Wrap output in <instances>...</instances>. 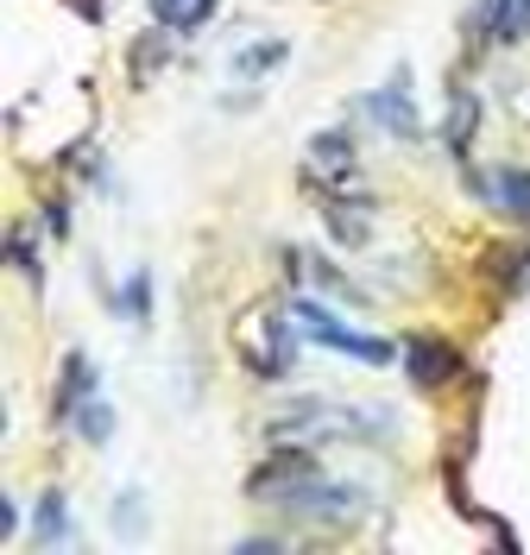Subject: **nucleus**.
I'll list each match as a JSON object with an SVG mask.
<instances>
[{
    "label": "nucleus",
    "mask_w": 530,
    "mask_h": 555,
    "mask_svg": "<svg viewBox=\"0 0 530 555\" xmlns=\"http://www.w3.org/2000/svg\"><path fill=\"white\" fill-rule=\"evenodd\" d=\"M290 322H297V335L303 341H316V347H335V353H353L360 366H391V353L398 347L391 341H379V335H360V328H341L335 322V310H322L316 297H290Z\"/></svg>",
    "instance_id": "1"
},
{
    "label": "nucleus",
    "mask_w": 530,
    "mask_h": 555,
    "mask_svg": "<svg viewBox=\"0 0 530 555\" xmlns=\"http://www.w3.org/2000/svg\"><path fill=\"white\" fill-rule=\"evenodd\" d=\"M272 505H284L290 518H316V524H341V518H360L366 512V492L360 486H341L328 480V474H310V480L284 486Z\"/></svg>",
    "instance_id": "2"
},
{
    "label": "nucleus",
    "mask_w": 530,
    "mask_h": 555,
    "mask_svg": "<svg viewBox=\"0 0 530 555\" xmlns=\"http://www.w3.org/2000/svg\"><path fill=\"white\" fill-rule=\"evenodd\" d=\"M303 177H310L316 190H348L353 177H360L348 127H328V133H316L310 145H303Z\"/></svg>",
    "instance_id": "3"
},
{
    "label": "nucleus",
    "mask_w": 530,
    "mask_h": 555,
    "mask_svg": "<svg viewBox=\"0 0 530 555\" xmlns=\"http://www.w3.org/2000/svg\"><path fill=\"white\" fill-rule=\"evenodd\" d=\"M360 107H366V120L386 127L391 139H417V102H411V76H404V69L391 76L386 89H373Z\"/></svg>",
    "instance_id": "4"
},
{
    "label": "nucleus",
    "mask_w": 530,
    "mask_h": 555,
    "mask_svg": "<svg viewBox=\"0 0 530 555\" xmlns=\"http://www.w3.org/2000/svg\"><path fill=\"white\" fill-rule=\"evenodd\" d=\"M310 474H322L316 449H279V454H272V461H266V467H259V474L247 480V492H253V499H266V505H272V499L284 492V486L310 480Z\"/></svg>",
    "instance_id": "5"
},
{
    "label": "nucleus",
    "mask_w": 530,
    "mask_h": 555,
    "mask_svg": "<svg viewBox=\"0 0 530 555\" xmlns=\"http://www.w3.org/2000/svg\"><path fill=\"white\" fill-rule=\"evenodd\" d=\"M404 366H411V385H424V391H442L449 379H461V353L449 341H429V335L404 341Z\"/></svg>",
    "instance_id": "6"
},
{
    "label": "nucleus",
    "mask_w": 530,
    "mask_h": 555,
    "mask_svg": "<svg viewBox=\"0 0 530 555\" xmlns=\"http://www.w3.org/2000/svg\"><path fill=\"white\" fill-rule=\"evenodd\" d=\"M474 38L480 44H512L530 33V0H474Z\"/></svg>",
    "instance_id": "7"
},
{
    "label": "nucleus",
    "mask_w": 530,
    "mask_h": 555,
    "mask_svg": "<svg viewBox=\"0 0 530 555\" xmlns=\"http://www.w3.org/2000/svg\"><path fill=\"white\" fill-rule=\"evenodd\" d=\"M353 208H366V203H353L348 190H322V221L335 228V241L341 246H366V215H353Z\"/></svg>",
    "instance_id": "8"
},
{
    "label": "nucleus",
    "mask_w": 530,
    "mask_h": 555,
    "mask_svg": "<svg viewBox=\"0 0 530 555\" xmlns=\"http://www.w3.org/2000/svg\"><path fill=\"white\" fill-rule=\"evenodd\" d=\"M487 196H493V208H505V215H518V221H530V171H493L487 183H480Z\"/></svg>",
    "instance_id": "9"
},
{
    "label": "nucleus",
    "mask_w": 530,
    "mask_h": 555,
    "mask_svg": "<svg viewBox=\"0 0 530 555\" xmlns=\"http://www.w3.org/2000/svg\"><path fill=\"white\" fill-rule=\"evenodd\" d=\"M89 385H95V366H89L82 353H70V360H64V391H57V416H64V423H76V411L89 404Z\"/></svg>",
    "instance_id": "10"
},
{
    "label": "nucleus",
    "mask_w": 530,
    "mask_h": 555,
    "mask_svg": "<svg viewBox=\"0 0 530 555\" xmlns=\"http://www.w3.org/2000/svg\"><path fill=\"white\" fill-rule=\"evenodd\" d=\"M284 259H290V272L303 278V284H322V291H335V297H360V291H353L348 278L322 259V253H284Z\"/></svg>",
    "instance_id": "11"
},
{
    "label": "nucleus",
    "mask_w": 530,
    "mask_h": 555,
    "mask_svg": "<svg viewBox=\"0 0 530 555\" xmlns=\"http://www.w3.org/2000/svg\"><path fill=\"white\" fill-rule=\"evenodd\" d=\"M209 13H215V0H152V20L171 26V33H196Z\"/></svg>",
    "instance_id": "12"
},
{
    "label": "nucleus",
    "mask_w": 530,
    "mask_h": 555,
    "mask_svg": "<svg viewBox=\"0 0 530 555\" xmlns=\"http://www.w3.org/2000/svg\"><path fill=\"white\" fill-rule=\"evenodd\" d=\"M38 543L51 550V543H70V505H64V492H44L38 499Z\"/></svg>",
    "instance_id": "13"
},
{
    "label": "nucleus",
    "mask_w": 530,
    "mask_h": 555,
    "mask_svg": "<svg viewBox=\"0 0 530 555\" xmlns=\"http://www.w3.org/2000/svg\"><path fill=\"white\" fill-rule=\"evenodd\" d=\"M279 64H284V38H266V44H247L234 57V76H272Z\"/></svg>",
    "instance_id": "14"
},
{
    "label": "nucleus",
    "mask_w": 530,
    "mask_h": 555,
    "mask_svg": "<svg viewBox=\"0 0 530 555\" xmlns=\"http://www.w3.org/2000/svg\"><path fill=\"white\" fill-rule=\"evenodd\" d=\"M474 127H480V102H474V95H455V114H449V145H455V158H467Z\"/></svg>",
    "instance_id": "15"
},
{
    "label": "nucleus",
    "mask_w": 530,
    "mask_h": 555,
    "mask_svg": "<svg viewBox=\"0 0 530 555\" xmlns=\"http://www.w3.org/2000/svg\"><path fill=\"white\" fill-rule=\"evenodd\" d=\"M76 429H82L89 442H107V429H114V411H107L102 398H89V404L76 411Z\"/></svg>",
    "instance_id": "16"
},
{
    "label": "nucleus",
    "mask_w": 530,
    "mask_h": 555,
    "mask_svg": "<svg viewBox=\"0 0 530 555\" xmlns=\"http://www.w3.org/2000/svg\"><path fill=\"white\" fill-rule=\"evenodd\" d=\"M145 304H152V278H145V272H133L127 284H120V315H127V322H140V315H145Z\"/></svg>",
    "instance_id": "17"
},
{
    "label": "nucleus",
    "mask_w": 530,
    "mask_h": 555,
    "mask_svg": "<svg viewBox=\"0 0 530 555\" xmlns=\"http://www.w3.org/2000/svg\"><path fill=\"white\" fill-rule=\"evenodd\" d=\"M44 228H51V234H70V215H64V203H44Z\"/></svg>",
    "instance_id": "18"
},
{
    "label": "nucleus",
    "mask_w": 530,
    "mask_h": 555,
    "mask_svg": "<svg viewBox=\"0 0 530 555\" xmlns=\"http://www.w3.org/2000/svg\"><path fill=\"white\" fill-rule=\"evenodd\" d=\"M82 13H89V20H95V13H102V0H82Z\"/></svg>",
    "instance_id": "19"
}]
</instances>
